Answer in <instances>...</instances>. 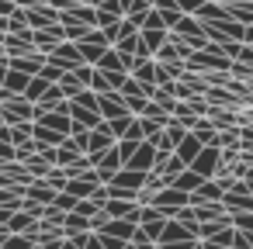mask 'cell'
Segmentation results:
<instances>
[{"label":"cell","mask_w":253,"mask_h":249,"mask_svg":"<svg viewBox=\"0 0 253 249\" xmlns=\"http://www.w3.org/2000/svg\"><path fill=\"white\" fill-rule=\"evenodd\" d=\"M35 118H39V111L25 97H11L4 107H0V121H4L7 128H14V125H35Z\"/></svg>","instance_id":"obj_1"},{"label":"cell","mask_w":253,"mask_h":249,"mask_svg":"<svg viewBox=\"0 0 253 249\" xmlns=\"http://www.w3.org/2000/svg\"><path fill=\"white\" fill-rule=\"evenodd\" d=\"M184 204H187V194H184V190H177V187H163L160 194H153V204H149V208L163 211V218L170 221L173 211H180Z\"/></svg>","instance_id":"obj_2"},{"label":"cell","mask_w":253,"mask_h":249,"mask_svg":"<svg viewBox=\"0 0 253 249\" xmlns=\"http://www.w3.org/2000/svg\"><path fill=\"white\" fill-rule=\"evenodd\" d=\"M45 59H49V63H56L63 73H73V70H80V66H84V59H80V49H77L73 42H59V45H56V49H52Z\"/></svg>","instance_id":"obj_3"},{"label":"cell","mask_w":253,"mask_h":249,"mask_svg":"<svg viewBox=\"0 0 253 249\" xmlns=\"http://www.w3.org/2000/svg\"><path fill=\"white\" fill-rule=\"evenodd\" d=\"M77 49H80V59H84V66H97V63H101V56H104L111 45H108V42H104V35L94 28V32H90V35H87V38H84Z\"/></svg>","instance_id":"obj_4"},{"label":"cell","mask_w":253,"mask_h":249,"mask_svg":"<svg viewBox=\"0 0 253 249\" xmlns=\"http://www.w3.org/2000/svg\"><path fill=\"white\" fill-rule=\"evenodd\" d=\"M218 166H222V152H218V149H201V152L194 156V163H191L187 170H194V173H198L201 180H215Z\"/></svg>","instance_id":"obj_5"},{"label":"cell","mask_w":253,"mask_h":249,"mask_svg":"<svg viewBox=\"0 0 253 249\" xmlns=\"http://www.w3.org/2000/svg\"><path fill=\"white\" fill-rule=\"evenodd\" d=\"M97 114H101V121L132 118L128 107H125V97H122V94H101V97H97Z\"/></svg>","instance_id":"obj_6"},{"label":"cell","mask_w":253,"mask_h":249,"mask_svg":"<svg viewBox=\"0 0 253 249\" xmlns=\"http://www.w3.org/2000/svg\"><path fill=\"white\" fill-rule=\"evenodd\" d=\"M222 197H225V194H222V187H218L215 180H201V183L187 194V204H191V208H198V204H222Z\"/></svg>","instance_id":"obj_7"},{"label":"cell","mask_w":253,"mask_h":249,"mask_svg":"<svg viewBox=\"0 0 253 249\" xmlns=\"http://www.w3.org/2000/svg\"><path fill=\"white\" fill-rule=\"evenodd\" d=\"M118 170H122V156H118V145L115 149H108L97 163H94V173H97V180L101 183H111L115 177H118Z\"/></svg>","instance_id":"obj_8"},{"label":"cell","mask_w":253,"mask_h":249,"mask_svg":"<svg viewBox=\"0 0 253 249\" xmlns=\"http://www.w3.org/2000/svg\"><path fill=\"white\" fill-rule=\"evenodd\" d=\"M59 42H66V38H63V25L45 28V32H32V45H35V52H39V56H49Z\"/></svg>","instance_id":"obj_9"},{"label":"cell","mask_w":253,"mask_h":249,"mask_svg":"<svg viewBox=\"0 0 253 249\" xmlns=\"http://www.w3.org/2000/svg\"><path fill=\"white\" fill-rule=\"evenodd\" d=\"M153 163H156V149L149 145V142H142L132 156H128V163H125V170H135V173H149L153 170Z\"/></svg>","instance_id":"obj_10"},{"label":"cell","mask_w":253,"mask_h":249,"mask_svg":"<svg viewBox=\"0 0 253 249\" xmlns=\"http://www.w3.org/2000/svg\"><path fill=\"white\" fill-rule=\"evenodd\" d=\"M142 183H146V173H135V170H118V177L108 183V187H115V190H128V194H139L142 190Z\"/></svg>","instance_id":"obj_11"},{"label":"cell","mask_w":253,"mask_h":249,"mask_svg":"<svg viewBox=\"0 0 253 249\" xmlns=\"http://www.w3.org/2000/svg\"><path fill=\"white\" fill-rule=\"evenodd\" d=\"M42 66H45V56H39V52H32V56H21V59H11V63H7V70L25 73V76H39V73H42Z\"/></svg>","instance_id":"obj_12"},{"label":"cell","mask_w":253,"mask_h":249,"mask_svg":"<svg viewBox=\"0 0 253 249\" xmlns=\"http://www.w3.org/2000/svg\"><path fill=\"white\" fill-rule=\"evenodd\" d=\"M25 197H28V201H35V204H42V208H52L56 190H52L45 180H32V183L25 187Z\"/></svg>","instance_id":"obj_13"},{"label":"cell","mask_w":253,"mask_h":249,"mask_svg":"<svg viewBox=\"0 0 253 249\" xmlns=\"http://www.w3.org/2000/svg\"><path fill=\"white\" fill-rule=\"evenodd\" d=\"M135 221H128V218H122V221H108L104 225V232H97V235H111V239H122V242H132V235H135Z\"/></svg>","instance_id":"obj_14"},{"label":"cell","mask_w":253,"mask_h":249,"mask_svg":"<svg viewBox=\"0 0 253 249\" xmlns=\"http://www.w3.org/2000/svg\"><path fill=\"white\" fill-rule=\"evenodd\" d=\"M187 239H198V235L187 232V228L177 225V221H167V225H163V235H160V246H173V242H187Z\"/></svg>","instance_id":"obj_15"},{"label":"cell","mask_w":253,"mask_h":249,"mask_svg":"<svg viewBox=\"0 0 253 249\" xmlns=\"http://www.w3.org/2000/svg\"><path fill=\"white\" fill-rule=\"evenodd\" d=\"M225 228H232V214H222V218H215V221H201V225H198V239H215V235H222Z\"/></svg>","instance_id":"obj_16"},{"label":"cell","mask_w":253,"mask_h":249,"mask_svg":"<svg viewBox=\"0 0 253 249\" xmlns=\"http://www.w3.org/2000/svg\"><path fill=\"white\" fill-rule=\"evenodd\" d=\"M191 135H194V139H198L205 149H215V139H218V132H215V125H211L208 118H201V121L191 128Z\"/></svg>","instance_id":"obj_17"},{"label":"cell","mask_w":253,"mask_h":249,"mask_svg":"<svg viewBox=\"0 0 253 249\" xmlns=\"http://www.w3.org/2000/svg\"><path fill=\"white\" fill-rule=\"evenodd\" d=\"M225 14H229V21H236V25L250 28V25H253V0H246V4H232V7H225Z\"/></svg>","instance_id":"obj_18"},{"label":"cell","mask_w":253,"mask_h":249,"mask_svg":"<svg viewBox=\"0 0 253 249\" xmlns=\"http://www.w3.org/2000/svg\"><path fill=\"white\" fill-rule=\"evenodd\" d=\"M80 156H84V152H80V149H77V145L70 142V135H66V142H63V145L56 149V166H59V170H66V166H73V163H77Z\"/></svg>","instance_id":"obj_19"},{"label":"cell","mask_w":253,"mask_h":249,"mask_svg":"<svg viewBox=\"0 0 253 249\" xmlns=\"http://www.w3.org/2000/svg\"><path fill=\"white\" fill-rule=\"evenodd\" d=\"M201 25H215V21H229V14H225V7H218V4H211V0H208V4H201V11L194 14Z\"/></svg>","instance_id":"obj_20"},{"label":"cell","mask_w":253,"mask_h":249,"mask_svg":"<svg viewBox=\"0 0 253 249\" xmlns=\"http://www.w3.org/2000/svg\"><path fill=\"white\" fill-rule=\"evenodd\" d=\"M201 149H205V145H201L194 135H187V139L177 145V156H180V163H184V166H191V163H194V156H198Z\"/></svg>","instance_id":"obj_21"},{"label":"cell","mask_w":253,"mask_h":249,"mask_svg":"<svg viewBox=\"0 0 253 249\" xmlns=\"http://www.w3.org/2000/svg\"><path fill=\"white\" fill-rule=\"evenodd\" d=\"M21 166L28 170V177H32V180H45V177H49V170H52V166H49V163H45L39 152H35V156H28Z\"/></svg>","instance_id":"obj_22"},{"label":"cell","mask_w":253,"mask_h":249,"mask_svg":"<svg viewBox=\"0 0 253 249\" xmlns=\"http://www.w3.org/2000/svg\"><path fill=\"white\" fill-rule=\"evenodd\" d=\"M56 87L63 90V97H66V101H73V97H80V94L87 90V87H84V83H80V80H77L73 73H63V80H59Z\"/></svg>","instance_id":"obj_23"},{"label":"cell","mask_w":253,"mask_h":249,"mask_svg":"<svg viewBox=\"0 0 253 249\" xmlns=\"http://www.w3.org/2000/svg\"><path fill=\"white\" fill-rule=\"evenodd\" d=\"M170 221H177V225H184L187 232H194V235H198V214H194V208H191V204H184L180 211H173V218H170Z\"/></svg>","instance_id":"obj_24"},{"label":"cell","mask_w":253,"mask_h":249,"mask_svg":"<svg viewBox=\"0 0 253 249\" xmlns=\"http://www.w3.org/2000/svg\"><path fill=\"white\" fill-rule=\"evenodd\" d=\"M49 87H52V83H45L42 76H32V80H28V87H25V101L39 104V101H42V94H45Z\"/></svg>","instance_id":"obj_25"},{"label":"cell","mask_w":253,"mask_h":249,"mask_svg":"<svg viewBox=\"0 0 253 249\" xmlns=\"http://www.w3.org/2000/svg\"><path fill=\"white\" fill-rule=\"evenodd\" d=\"M194 214H198V225H201V221H215V218H222L229 211H225V204H198Z\"/></svg>","instance_id":"obj_26"},{"label":"cell","mask_w":253,"mask_h":249,"mask_svg":"<svg viewBox=\"0 0 253 249\" xmlns=\"http://www.w3.org/2000/svg\"><path fill=\"white\" fill-rule=\"evenodd\" d=\"M149 101H153L167 118H170V114H173V107H177V97H170V94H167V90H160V87L153 90V97H149Z\"/></svg>","instance_id":"obj_27"},{"label":"cell","mask_w":253,"mask_h":249,"mask_svg":"<svg viewBox=\"0 0 253 249\" xmlns=\"http://www.w3.org/2000/svg\"><path fill=\"white\" fill-rule=\"evenodd\" d=\"M163 132H167V139H170V142H173V152H177V145H180V142H184V139H187V135H191V132H187V128H184V125H180V121H173V118H170V121H167V128H163Z\"/></svg>","instance_id":"obj_28"},{"label":"cell","mask_w":253,"mask_h":249,"mask_svg":"<svg viewBox=\"0 0 253 249\" xmlns=\"http://www.w3.org/2000/svg\"><path fill=\"white\" fill-rule=\"evenodd\" d=\"M198 183H201V177H198L194 170H184V173H180V177H177V180H173L170 187H177V190H184V194H191V190H194Z\"/></svg>","instance_id":"obj_29"},{"label":"cell","mask_w":253,"mask_h":249,"mask_svg":"<svg viewBox=\"0 0 253 249\" xmlns=\"http://www.w3.org/2000/svg\"><path fill=\"white\" fill-rule=\"evenodd\" d=\"M45 183H49L56 194H63V190H66V183H70V177H66V170L52 166V170H49V177H45Z\"/></svg>","instance_id":"obj_30"},{"label":"cell","mask_w":253,"mask_h":249,"mask_svg":"<svg viewBox=\"0 0 253 249\" xmlns=\"http://www.w3.org/2000/svg\"><path fill=\"white\" fill-rule=\"evenodd\" d=\"M32 132H35V125H14V128H11V145L18 149V145L32 142Z\"/></svg>","instance_id":"obj_31"},{"label":"cell","mask_w":253,"mask_h":249,"mask_svg":"<svg viewBox=\"0 0 253 249\" xmlns=\"http://www.w3.org/2000/svg\"><path fill=\"white\" fill-rule=\"evenodd\" d=\"M232 228L243 232V235H253V211H239V214H232Z\"/></svg>","instance_id":"obj_32"},{"label":"cell","mask_w":253,"mask_h":249,"mask_svg":"<svg viewBox=\"0 0 253 249\" xmlns=\"http://www.w3.org/2000/svg\"><path fill=\"white\" fill-rule=\"evenodd\" d=\"M0 249H35V239L32 235H7V242Z\"/></svg>","instance_id":"obj_33"},{"label":"cell","mask_w":253,"mask_h":249,"mask_svg":"<svg viewBox=\"0 0 253 249\" xmlns=\"http://www.w3.org/2000/svg\"><path fill=\"white\" fill-rule=\"evenodd\" d=\"M87 170H94V163H90V156H80L73 166H66V177H70V180H77V177H84Z\"/></svg>","instance_id":"obj_34"},{"label":"cell","mask_w":253,"mask_h":249,"mask_svg":"<svg viewBox=\"0 0 253 249\" xmlns=\"http://www.w3.org/2000/svg\"><path fill=\"white\" fill-rule=\"evenodd\" d=\"M39 76H42L45 83H59V80H63V70H59L56 63H49V59H45V66H42V73H39Z\"/></svg>","instance_id":"obj_35"},{"label":"cell","mask_w":253,"mask_h":249,"mask_svg":"<svg viewBox=\"0 0 253 249\" xmlns=\"http://www.w3.org/2000/svg\"><path fill=\"white\" fill-rule=\"evenodd\" d=\"M118 94H122L125 101H132V97H146V94H142V83H135L132 76H128L125 83H122V90H118Z\"/></svg>","instance_id":"obj_36"},{"label":"cell","mask_w":253,"mask_h":249,"mask_svg":"<svg viewBox=\"0 0 253 249\" xmlns=\"http://www.w3.org/2000/svg\"><path fill=\"white\" fill-rule=\"evenodd\" d=\"M52 208H56V211H63V214H70V211H77V197H70V194H56Z\"/></svg>","instance_id":"obj_37"},{"label":"cell","mask_w":253,"mask_h":249,"mask_svg":"<svg viewBox=\"0 0 253 249\" xmlns=\"http://www.w3.org/2000/svg\"><path fill=\"white\" fill-rule=\"evenodd\" d=\"M70 104H77V107H87V111H97V94L84 90V94H80V97H73Z\"/></svg>","instance_id":"obj_38"},{"label":"cell","mask_w":253,"mask_h":249,"mask_svg":"<svg viewBox=\"0 0 253 249\" xmlns=\"http://www.w3.org/2000/svg\"><path fill=\"white\" fill-rule=\"evenodd\" d=\"M87 201H94L97 208H104V204L111 201V187H108V183H101V187H97V190H94V194H90Z\"/></svg>","instance_id":"obj_39"},{"label":"cell","mask_w":253,"mask_h":249,"mask_svg":"<svg viewBox=\"0 0 253 249\" xmlns=\"http://www.w3.org/2000/svg\"><path fill=\"white\" fill-rule=\"evenodd\" d=\"M187 107H191L198 118H208V101H205V97H194V101H187Z\"/></svg>","instance_id":"obj_40"},{"label":"cell","mask_w":253,"mask_h":249,"mask_svg":"<svg viewBox=\"0 0 253 249\" xmlns=\"http://www.w3.org/2000/svg\"><path fill=\"white\" fill-rule=\"evenodd\" d=\"M101 208L94 204V201H77V214H84V218H94Z\"/></svg>","instance_id":"obj_41"},{"label":"cell","mask_w":253,"mask_h":249,"mask_svg":"<svg viewBox=\"0 0 253 249\" xmlns=\"http://www.w3.org/2000/svg\"><path fill=\"white\" fill-rule=\"evenodd\" d=\"M73 76L84 83V87H90V76H94V66H80V70H73Z\"/></svg>","instance_id":"obj_42"},{"label":"cell","mask_w":253,"mask_h":249,"mask_svg":"<svg viewBox=\"0 0 253 249\" xmlns=\"http://www.w3.org/2000/svg\"><path fill=\"white\" fill-rule=\"evenodd\" d=\"M11 4L18 11H35V7H42V0H11Z\"/></svg>","instance_id":"obj_43"},{"label":"cell","mask_w":253,"mask_h":249,"mask_svg":"<svg viewBox=\"0 0 253 249\" xmlns=\"http://www.w3.org/2000/svg\"><path fill=\"white\" fill-rule=\"evenodd\" d=\"M101 246H104V249H125L128 242H122V239H111V235H101Z\"/></svg>","instance_id":"obj_44"},{"label":"cell","mask_w":253,"mask_h":249,"mask_svg":"<svg viewBox=\"0 0 253 249\" xmlns=\"http://www.w3.org/2000/svg\"><path fill=\"white\" fill-rule=\"evenodd\" d=\"M246 125H253V104L250 107H239V128H246Z\"/></svg>","instance_id":"obj_45"},{"label":"cell","mask_w":253,"mask_h":249,"mask_svg":"<svg viewBox=\"0 0 253 249\" xmlns=\"http://www.w3.org/2000/svg\"><path fill=\"white\" fill-rule=\"evenodd\" d=\"M239 142L253 149V125H246V128H239Z\"/></svg>","instance_id":"obj_46"},{"label":"cell","mask_w":253,"mask_h":249,"mask_svg":"<svg viewBox=\"0 0 253 249\" xmlns=\"http://www.w3.org/2000/svg\"><path fill=\"white\" fill-rule=\"evenodd\" d=\"M142 118H167V114H163V111H160V107L149 101V104H146V111H142Z\"/></svg>","instance_id":"obj_47"},{"label":"cell","mask_w":253,"mask_h":249,"mask_svg":"<svg viewBox=\"0 0 253 249\" xmlns=\"http://www.w3.org/2000/svg\"><path fill=\"white\" fill-rule=\"evenodd\" d=\"M198 239H187V242H173V246H163V249H194Z\"/></svg>","instance_id":"obj_48"},{"label":"cell","mask_w":253,"mask_h":249,"mask_svg":"<svg viewBox=\"0 0 253 249\" xmlns=\"http://www.w3.org/2000/svg\"><path fill=\"white\" fill-rule=\"evenodd\" d=\"M14 11V4H11V0H0V18H7Z\"/></svg>","instance_id":"obj_49"},{"label":"cell","mask_w":253,"mask_h":249,"mask_svg":"<svg viewBox=\"0 0 253 249\" xmlns=\"http://www.w3.org/2000/svg\"><path fill=\"white\" fill-rule=\"evenodd\" d=\"M243 45H253V25H250V28L243 32Z\"/></svg>","instance_id":"obj_50"},{"label":"cell","mask_w":253,"mask_h":249,"mask_svg":"<svg viewBox=\"0 0 253 249\" xmlns=\"http://www.w3.org/2000/svg\"><path fill=\"white\" fill-rule=\"evenodd\" d=\"M4 76H7V63H0V87H4Z\"/></svg>","instance_id":"obj_51"},{"label":"cell","mask_w":253,"mask_h":249,"mask_svg":"<svg viewBox=\"0 0 253 249\" xmlns=\"http://www.w3.org/2000/svg\"><path fill=\"white\" fill-rule=\"evenodd\" d=\"M246 87H250V97H253V80H246Z\"/></svg>","instance_id":"obj_52"},{"label":"cell","mask_w":253,"mask_h":249,"mask_svg":"<svg viewBox=\"0 0 253 249\" xmlns=\"http://www.w3.org/2000/svg\"><path fill=\"white\" fill-rule=\"evenodd\" d=\"M125 249H139V246H132V242H128V246H125Z\"/></svg>","instance_id":"obj_53"},{"label":"cell","mask_w":253,"mask_h":249,"mask_svg":"<svg viewBox=\"0 0 253 249\" xmlns=\"http://www.w3.org/2000/svg\"><path fill=\"white\" fill-rule=\"evenodd\" d=\"M73 4H87V0H73Z\"/></svg>","instance_id":"obj_54"},{"label":"cell","mask_w":253,"mask_h":249,"mask_svg":"<svg viewBox=\"0 0 253 249\" xmlns=\"http://www.w3.org/2000/svg\"><path fill=\"white\" fill-rule=\"evenodd\" d=\"M156 249H163V246H156Z\"/></svg>","instance_id":"obj_55"}]
</instances>
